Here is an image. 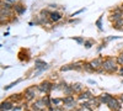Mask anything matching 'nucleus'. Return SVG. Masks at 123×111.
Instances as JSON below:
<instances>
[{"label":"nucleus","mask_w":123,"mask_h":111,"mask_svg":"<svg viewBox=\"0 0 123 111\" xmlns=\"http://www.w3.org/2000/svg\"><path fill=\"white\" fill-rule=\"evenodd\" d=\"M102 69H104V72H107V73H115V72H117V70H118L117 59L112 58V57H107L106 59H104Z\"/></svg>","instance_id":"obj_1"},{"label":"nucleus","mask_w":123,"mask_h":111,"mask_svg":"<svg viewBox=\"0 0 123 111\" xmlns=\"http://www.w3.org/2000/svg\"><path fill=\"white\" fill-rule=\"evenodd\" d=\"M37 89L39 93H44V94H48L50 90L53 89V84L48 82V80H44V82H42L39 85H37Z\"/></svg>","instance_id":"obj_2"},{"label":"nucleus","mask_w":123,"mask_h":111,"mask_svg":"<svg viewBox=\"0 0 123 111\" xmlns=\"http://www.w3.org/2000/svg\"><path fill=\"white\" fill-rule=\"evenodd\" d=\"M14 11H15V14L17 16H21V15H24L27 11V7H26V5L24 3L17 1L16 4H14Z\"/></svg>","instance_id":"obj_3"},{"label":"nucleus","mask_w":123,"mask_h":111,"mask_svg":"<svg viewBox=\"0 0 123 111\" xmlns=\"http://www.w3.org/2000/svg\"><path fill=\"white\" fill-rule=\"evenodd\" d=\"M37 91H38L37 86H30V88H27V89L25 90V98H26L27 100H33V99L36 98Z\"/></svg>","instance_id":"obj_4"},{"label":"nucleus","mask_w":123,"mask_h":111,"mask_svg":"<svg viewBox=\"0 0 123 111\" xmlns=\"http://www.w3.org/2000/svg\"><path fill=\"white\" fill-rule=\"evenodd\" d=\"M49 20L53 24H57V22H59V21L63 20V14H62L59 10H53V11L50 13V15H49Z\"/></svg>","instance_id":"obj_5"},{"label":"nucleus","mask_w":123,"mask_h":111,"mask_svg":"<svg viewBox=\"0 0 123 111\" xmlns=\"http://www.w3.org/2000/svg\"><path fill=\"white\" fill-rule=\"evenodd\" d=\"M107 106H108L112 111H119V110H121V107H122V104L118 101V99L112 98V100L107 104Z\"/></svg>","instance_id":"obj_6"},{"label":"nucleus","mask_w":123,"mask_h":111,"mask_svg":"<svg viewBox=\"0 0 123 111\" xmlns=\"http://www.w3.org/2000/svg\"><path fill=\"white\" fill-rule=\"evenodd\" d=\"M123 17V11H113V10H111V14H110V21L111 22H116L117 20L122 19Z\"/></svg>","instance_id":"obj_7"},{"label":"nucleus","mask_w":123,"mask_h":111,"mask_svg":"<svg viewBox=\"0 0 123 111\" xmlns=\"http://www.w3.org/2000/svg\"><path fill=\"white\" fill-rule=\"evenodd\" d=\"M35 68L38 70H46L48 68V64L42 59H36L35 60Z\"/></svg>","instance_id":"obj_8"},{"label":"nucleus","mask_w":123,"mask_h":111,"mask_svg":"<svg viewBox=\"0 0 123 111\" xmlns=\"http://www.w3.org/2000/svg\"><path fill=\"white\" fill-rule=\"evenodd\" d=\"M112 98H113L112 95H110V94H107V93H104V94H101V95L98 96V100H100L101 104H106V105H107L111 100H112Z\"/></svg>","instance_id":"obj_9"},{"label":"nucleus","mask_w":123,"mask_h":111,"mask_svg":"<svg viewBox=\"0 0 123 111\" xmlns=\"http://www.w3.org/2000/svg\"><path fill=\"white\" fill-rule=\"evenodd\" d=\"M33 110H43L44 107H46V105H44V103H43V99H39V100H36L35 101V104H33Z\"/></svg>","instance_id":"obj_10"},{"label":"nucleus","mask_w":123,"mask_h":111,"mask_svg":"<svg viewBox=\"0 0 123 111\" xmlns=\"http://www.w3.org/2000/svg\"><path fill=\"white\" fill-rule=\"evenodd\" d=\"M112 27H113L115 30H118V31H123V17L119 19V20H117L116 22H113Z\"/></svg>","instance_id":"obj_11"},{"label":"nucleus","mask_w":123,"mask_h":111,"mask_svg":"<svg viewBox=\"0 0 123 111\" xmlns=\"http://www.w3.org/2000/svg\"><path fill=\"white\" fill-rule=\"evenodd\" d=\"M12 107H14V104H12L11 101H9V100L1 103V110L7 111V110H12Z\"/></svg>","instance_id":"obj_12"},{"label":"nucleus","mask_w":123,"mask_h":111,"mask_svg":"<svg viewBox=\"0 0 123 111\" xmlns=\"http://www.w3.org/2000/svg\"><path fill=\"white\" fill-rule=\"evenodd\" d=\"M102 20H104V15L98 16V19L96 20V22H95V26H97V28H98V31H100V32L104 31V25H102Z\"/></svg>","instance_id":"obj_13"},{"label":"nucleus","mask_w":123,"mask_h":111,"mask_svg":"<svg viewBox=\"0 0 123 111\" xmlns=\"http://www.w3.org/2000/svg\"><path fill=\"white\" fill-rule=\"evenodd\" d=\"M91 96H92L91 91H89V90H86V91L81 93V94L79 95V100H86V99H91Z\"/></svg>","instance_id":"obj_14"},{"label":"nucleus","mask_w":123,"mask_h":111,"mask_svg":"<svg viewBox=\"0 0 123 111\" xmlns=\"http://www.w3.org/2000/svg\"><path fill=\"white\" fill-rule=\"evenodd\" d=\"M71 88H73L74 93H80L83 90V84L80 83H75V84H71Z\"/></svg>","instance_id":"obj_15"},{"label":"nucleus","mask_w":123,"mask_h":111,"mask_svg":"<svg viewBox=\"0 0 123 111\" xmlns=\"http://www.w3.org/2000/svg\"><path fill=\"white\" fill-rule=\"evenodd\" d=\"M63 91H64V94L65 95H71L74 93V90H73V88H71V85H65L64 88H63Z\"/></svg>","instance_id":"obj_16"},{"label":"nucleus","mask_w":123,"mask_h":111,"mask_svg":"<svg viewBox=\"0 0 123 111\" xmlns=\"http://www.w3.org/2000/svg\"><path fill=\"white\" fill-rule=\"evenodd\" d=\"M84 70H85V72H89V73L96 72V70H95L94 68H92V65L90 64V62H89V63H87V62H85V63H84Z\"/></svg>","instance_id":"obj_17"},{"label":"nucleus","mask_w":123,"mask_h":111,"mask_svg":"<svg viewBox=\"0 0 123 111\" xmlns=\"http://www.w3.org/2000/svg\"><path fill=\"white\" fill-rule=\"evenodd\" d=\"M94 45H95V41H94V39H86V41L84 42V47H85L86 49L91 48Z\"/></svg>","instance_id":"obj_18"},{"label":"nucleus","mask_w":123,"mask_h":111,"mask_svg":"<svg viewBox=\"0 0 123 111\" xmlns=\"http://www.w3.org/2000/svg\"><path fill=\"white\" fill-rule=\"evenodd\" d=\"M84 11H86V7H83V9H79L78 11H75V13H73V14H70V17H74V16H76V15H79V14H83Z\"/></svg>","instance_id":"obj_19"},{"label":"nucleus","mask_w":123,"mask_h":111,"mask_svg":"<svg viewBox=\"0 0 123 111\" xmlns=\"http://www.w3.org/2000/svg\"><path fill=\"white\" fill-rule=\"evenodd\" d=\"M71 39H74V41L78 42L79 45H84V42H85V39L83 37H71Z\"/></svg>","instance_id":"obj_20"},{"label":"nucleus","mask_w":123,"mask_h":111,"mask_svg":"<svg viewBox=\"0 0 123 111\" xmlns=\"http://www.w3.org/2000/svg\"><path fill=\"white\" fill-rule=\"evenodd\" d=\"M20 82H21V79H18V80H16V82H14V83H11V84H9V85H6L5 88H4V90H9V89H11L12 86H15L16 84H18Z\"/></svg>","instance_id":"obj_21"},{"label":"nucleus","mask_w":123,"mask_h":111,"mask_svg":"<svg viewBox=\"0 0 123 111\" xmlns=\"http://www.w3.org/2000/svg\"><path fill=\"white\" fill-rule=\"evenodd\" d=\"M116 59H117V63H118L119 65H123V51L119 53V56H118Z\"/></svg>","instance_id":"obj_22"},{"label":"nucleus","mask_w":123,"mask_h":111,"mask_svg":"<svg viewBox=\"0 0 123 111\" xmlns=\"http://www.w3.org/2000/svg\"><path fill=\"white\" fill-rule=\"evenodd\" d=\"M59 103H63V99H52V104L54 106H57Z\"/></svg>","instance_id":"obj_23"},{"label":"nucleus","mask_w":123,"mask_h":111,"mask_svg":"<svg viewBox=\"0 0 123 111\" xmlns=\"http://www.w3.org/2000/svg\"><path fill=\"white\" fill-rule=\"evenodd\" d=\"M68 22H69V24H74V25H76V24L80 22V19H70V20H68Z\"/></svg>","instance_id":"obj_24"},{"label":"nucleus","mask_w":123,"mask_h":111,"mask_svg":"<svg viewBox=\"0 0 123 111\" xmlns=\"http://www.w3.org/2000/svg\"><path fill=\"white\" fill-rule=\"evenodd\" d=\"M117 38H119V37L118 36H110V37L105 38V42H110V41H112V39H117Z\"/></svg>","instance_id":"obj_25"},{"label":"nucleus","mask_w":123,"mask_h":111,"mask_svg":"<svg viewBox=\"0 0 123 111\" xmlns=\"http://www.w3.org/2000/svg\"><path fill=\"white\" fill-rule=\"evenodd\" d=\"M48 7H49V9H50V10H52V11H53V10H57L58 5H57V4H49V5H48Z\"/></svg>","instance_id":"obj_26"},{"label":"nucleus","mask_w":123,"mask_h":111,"mask_svg":"<svg viewBox=\"0 0 123 111\" xmlns=\"http://www.w3.org/2000/svg\"><path fill=\"white\" fill-rule=\"evenodd\" d=\"M4 1H6V3H10V4H16L17 1H20V0H4Z\"/></svg>","instance_id":"obj_27"},{"label":"nucleus","mask_w":123,"mask_h":111,"mask_svg":"<svg viewBox=\"0 0 123 111\" xmlns=\"http://www.w3.org/2000/svg\"><path fill=\"white\" fill-rule=\"evenodd\" d=\"M22 109V106H17V107H12V111H20Z\"/></svg>","instance_id":"obj_28"},{"label":"nucleus","mask_w":123,"mask_h":111,"mask_svg":"<svg viewBox=\"0 0 123 111\" xmlns=\"http://www.w3.org/2000/svg\"><path fill=\"white\" fill-rule=\"evenodd\" d=\"M119 75H122V77H123V65L119 68Z\"/></svg>","instance_id":"obj_29"},{"label":"nucleus","mask_w":123,"mask_h":111,"mask_svg":"<svg viewBox=\"0 0 123 111\" xmlns=\"http://www.w3.org/2000/svg\"><path fill=\"white\" fill-rule=\"evenodd\" d=\"M89 83H90V84H94V85H95V84H96V82H94V80H91V79H90V80H89Z\"/></svg>","instance_id":"obj_30"},{"label":"nucleus","mask_w":123,"mask_h":111,"mask_svg":"<svg viewBox=\"0 0 123 111\" xmlns=\"http://www.w3.org/2000/svg\"><path fill=\"white\" fill-rule=\"evenodd\" d=\"M121 100H122V101H123V95H122V96H121Z\"/></svg>","instance_id":"obj_31"},{"label":"nucleus","mask_w":123,"mask_h":111,"mask_svg":"<svg viewBox=\"0 0 123 111\" xmlns=\"http://www.w3.org/2000/svg\"><path fill=\"white\" fill-rule=\"evenodd\" d=\"M1 111H5V110H1Z\"/></svg>","instance_id":"obj_32"}]
</instances>
